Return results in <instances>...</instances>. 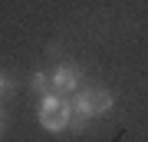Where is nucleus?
Returning <instances> with one entry per match:
<instances>
[{
  "mask_svg": "<svg viewBox=\"0 0 148 142\" xmlns=\"http://www.w3.org/2000/svg\"><path fill=\"white\" fill-rule=\"evenodd\" d=\"M49 79H53V93H59V96H73V93L82 86V73H79L76 66H69V63L56 66Z\"/></svg>",
  "mask_w": 148,
  "mask_h": 142,
  "instance_id": "obj_2",
  "label": "nucleus"
},
{
  "mask_svg": "<svg viewBox=\"0 0 148 142\" xmlns=\"http://www.w3.org/2000/svg\"><path fill=\"white\" fill-rule=\"evenodd\" d=\"M30 86H33L36 96H43V93L53 89V79H49V73H33V76H30Z\"/></svg>",
  "mask_w": 148,
  "mask_h": 142,
  "instance_id": "obj_5",
  "label": "nucleus"
},
{
  "mask_svg": "<svg viewBox=\"0 0 148 142\" xmlns=\"http://www.w3.org/2000/svg\"><path fill=\"white\" fill-rule=\"evenodd\" d=\"M0 136H3V119H0Z\"/></svg>",
  "mask_w": 148,
  "mask_h": 142,
  "instance_id": "obj_7",
  "label": "nucleus"
},
{
  "mask_svg": "<svg viewBox=\"0 0 148 142\" xmlns=\"http://www.w3.org/2000/svg\"><path fill=\"white\" fill-rule=\"evenodd\" d=\"M92 103H95V116H106V112H112V106H115V96L109 89H102V86H92Z\"/></svg>",
  "mask_w": 148,
  "mask_h": 142,
  "instance_id": "obj_4",
  "label": "nucleus"
},
{
  "mask_svg": "<svg viewBox=\"0 0 148 142\" xmlns=\"http://www.w3.org/2000/svg\"><path fill=\"white\" fill-rule=\"evenodd\" d=\"M76 103H73V126L82 129L89 119H95V103H92V86L89 89H76Z\"/></svg>",
  "mask_w": 148,
  "mask_h": 142,
  "instance_id": "obj_3",
  "label": "nucleus"
},
{
  "mask_svg": "<svg viewBox=\"0 0 148 142\" xmlns=\"http://www.w3.org/2000/svg\"><path fill=\"white\" fill-rule=\"evenodd\" d=\"M10 93H13V79L0 73V99H3V96H10Z\"/></svg>",
  "mask_w": 148,
  "mask_h": 142,
  "instance_id": "obj_6",
  "label": "nucleus"
},
{
  "mask_svg": "<svg viewBox=\"0 0 148 142\" xmlns=\"http://www.w3.org/2000/svg\"><path fill=\"white\" fill-rule=\"evenodd\" d=\"M40 129H46V132H63L73 126V103L66 99V96H59V93H43L40 96Z\"/></svg>",
  "mask_w": 148,
  "mask_h": 142,
  "instance_id": "obj_1",
  "label": "nucleus"
}]
</instances>
